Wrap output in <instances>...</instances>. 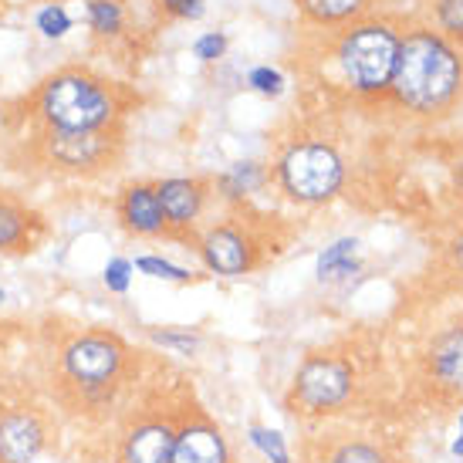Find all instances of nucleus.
Masks as SVG:
<instances>
[{"label":"nucleus","mask_w":463,"mask_h":463,"mask_svg":"<svg viewBox=\"0 0 463 463\" xmlns=\"http://www.w3.org/2000/svg\"><path fill=\"white\" fill-rule=\"evenodd\" d=\"M31 116L41 122V129H112L122 126L126 95L116 81L71 65L41 81L38 91L31 95Z\"/></svg>","instance_id":"1"},{"label":"nucleus","mask_w":463,"mask_h":463,"mask_svg":"<svg viewBox=\"0 0 463 463\" xmlns=\"http://www.w3.org/2000/svg\"><path fill=\"white\" fill-rule=\"evenodd\" d=\"M132 369L129 345L116 332L89 328L71 335L58 352V386L71 406H109Z\"/></svg>","instance_id":"2"},{"label":"nucleus","mask_w":463,"mask_h":463,"mask_svg":"<svg viewBox=\"0 0 463 463\" xmlns=\"http://www.w3.org/2000/svg\"><path fill=\"white\" fill-rule=\"evenodd\" d=\"M460 58L447 41L433 31H412L399 41L389 89L416 112H437L460 91Z\"/></svg>","instance_id":"3"},{"label":"nucleus","mask_w":463,"mask_h":463,"mask_svg":"<svg viewBox=\"0 0 463 463\" xmlns=\"http://www.w3.org/2000/svg\"><path fill=\"white\" fill-rule=\"evenodd\" d=\"M122 126L89 132L41 129L34 139V159L61 176H99L122 159Z\"/></svg>","instance_id":"4"},{"label":"nucleus","mask_w":463,"mask_h":463,"mask_svg":"<svg viewBox=\"0 0 463 463\" xmlns=\"http://www.w3.org/2000/svg\"><path fill=\"white\" fill-rule=\"evenodd\" d=\"M399 38L389 24H355L338 44V65L359 91H383L396 71Z\"/></svg>","instance_id":"5"},{"label":"nucleus","mask_w":463,"mask_h":463,"mask_svg":"<svg viewBox=\"0 0 463 463\" xmlns=\"http://www.w3.org/2000/svg\"><path fill=\"white\" fill-rule=\"evenodd\" d=\"M281 190L298 203H325L342 190V156L325 142H298L278 163Z\"/></svg>","instance_id":"6"},{"label":"nucleus","mask_w":463,"mask_h":463,"mask_svg":"<svg viewBox=\"0 0 463 463\" xmlns=\"http://www.w3.org/2000/svg\"><path fill=\"white\" fill-rule=\"evenodd\" d=\"M355 386V375L352 365L345 359H335V355H311L301 362V369L295 375V386H291V402L308 416H322L332 412L338 406H345Z\"/></svg>","instance_id":"7"},{"label":"nucleus","mask_w":463,"mask_h":463,"mask_svg":"<svg viewBox=\"0 0 463 463\" xmlns=\"http://www.w3.org/2000/svg\"><path fill=\"white\" fill-rule=\"evenodd\" d=\"M200 258L220 278H241L258 264V241L237 223H220L200 237Z\"/></svg>","instance_id":"8"},{"label":"nucleus","mask_w":463,"mask_h":463,"mask_svg":"<svg viewBox=\"0 0 463 463\" xmlns=\"http://www.w3.org/2000/svg\"><path fill=\"white\" fill-rule=\"evenodd\" d=\"M176 443V423L166 416H142L122 430L116 447L118 463H169Z\"/></svg>","instance_id":"9"},{"label":"nucleus","mask_w":463,"mask_h":463,"mask_svg":"<svg viewBox=\"0 0 463 463\" xmlns=\"http://www.w3.org/2000/svg\"><path fill=\"white\" fill-rule=\"evenodd\" d=\"M48 447V423L38 410H11L0 416V463H34Z\"/></svg>","instance_id":"10"},{"label":"nucleus","mask_w":463,"mask_h":463,"mask_svg":"<svg viewBox=\"0 0 463 463\" xmlns=\"http://www.w3.org/2000/svg\"><path fill=\"white\" fill-rule=\"evenodd\" d=\"M116 213L122 231L142 241H156V237H169L163 206L156 196V183H129L116 200Z\"/></svg>","instance_id":"11"},{"label":"nucleus","mask_w":463,"mask_h":463,"mask_svg":"<svg viewBox=\"0 0 463 463\" xmlns=\"http://www.w3.org/2000/svg\"><path fill=\"white\" fill-rule=\"evenodd\" d=\"M156 196L163 206L169 233H186L196 227L206 203V183L196 176H173V180L156 183Z\"/></svg>","instance_id":"12"},{"label":"nucleus","mask_w":463,"mask_h":463,"mask_svg":"<svg viewBox=\"0 0 463 463\" xmlns=\"http://www.w3.org/2000/svg\"><path fill=\"white\" fill-rule=\"evenodd\" d=\"M169 463H233V453L220 426L196 416L176 426V443H173Z\"/></svg>","instance_id":"13"},{"label":"nucleus","mask_w":463,"mask_h":463,"mask_svg":"<svg viewBox=\"0 0 463 463\" xmlns=\"http://www.w3.org/2000/svg\"><path fill=\"white\" fill-rule=\"evenodd\" d=\"M41 217L21 200L0 194V254H27L41 237Z\"/></svg>","instance_id":"14"},{"label":"nucleus","mask_w":463,"mask_h":463,"mask_svg":"<svg viewBox=\"0 0 463 463\" xmlns=\"http://www.w3.org/2000/svg\"><path fill=\"white\" fill-rule=\"evenodd\" d=\"M430 375L443 392L463 396V325L443 332L430 348Z\"/></svg>","instance_id":"15"},{"label":"nucleus","mask_w":463,"mask_h":463,"mask_svg":"<svg viewBox=\"0 0 463 463\" xmlns=\"http://www.w3.org/2000/svg\"><path fill=\"white\" fill-rule=\"evenodd\" d=\"M355 250H359V241H335L332 247H325L322 258H318V281H342L355 270Z\"/></svg>","instance_id":"16"},{"label":"nucleus","mask_w":463,"mask_h":463,"mask_svg":"<svg viewBox=\"0 0 463 463\" xmlns=\"http://www.w3.org/2000/svg\"><path fill=\"white\" fill-rule=\"evenodd\" d=\"M298 7L315 24H342L365 7V0H298Z\"/></svg>","instance_id":"17"},{"label":"nucleus","mask_w":463,"mask_h":463,"mask_svg":"<svg viewBox=\"0 0 463 463\" xmlns=\"http://www.w3.org/2000/svg\"><path fill=\"white\" fill-rule=\"evenodd\" d=\"M260 183H264V169H260L258 163H237L231 173L220 176V186H223V194L231 196V200H241V196L254 194Z\"/></svg>","instance_id":"18"},{"label":"nucleus","mask_w":463,"mask_h":463,"mask_svg":"<svg viewBox=\"0 0 463 463\" xmlns=\"http://www.w3.org/2000/svg\"><path fill=\"white\" fill-rule=\"evenodd\" d=\"M247 439H250V447L264 453L270 463H291V453H288L284 437L278 433V430H268V426H250V430H247Z\"/></svg>","instance_id":"19"},{"label":"nucleus","mask_w":463,"mask_h":463,"mask_svg":"<svg viewBox=\"0 0 463 463\" xmlns=\"http://www.w3.org/2000/svg\"><path fill=\"white\" fill-rule=\"evenodd\" d=\"M328 463H389V457L375 443H365V439H348L338 450H332Z\"/></svg>","instance_id":"20"},{"label":"nucleus","mask_w":463,"mask_h":463,"mask_svg":"<svg viewBox=\"0 0 463 463\" xmlns=\"http://www.w3.org/2000/svg\"><path fill=\"white\" fill-rule=\"evenodd\" d=\"M89 14H91L95 34L109 38V34H118V31H122V7H118L116 0H91Z\"/></svg>","instance_id":"21"},{"label":"nucleus","mask_w":463,"mask_h":463,"mask_svg":"<svg viewBox=\"0 0 463 463\" xmlns=\"http://www.w3.org/2000/svg\"><path fill=\"white\" fill-rule=\"evenodd\" d=\"M149 338H153L156 345L173 348V352H180V355H194L196 348H200V335L190 332V328H163V332L153 328Z\"/></svg>","instance_id":"22"},{"label":"nucleus","mask_w":463,"mask_h":463,"mask_svg":"<svg viewBox=\"0 0 463 463\" xmlns=\"http://www.w3.org/2000/svg\"><path fill=\"white\" fill-rule=\"evenodd\" d=\"M136 268L142 270V274H149V278H163V281H190L194 274L190 270L176 268V264H169V260L163 258H153V254H146V258L136 260Z\"/></svg>","instance_id":"23"},{"label":"nucleus","mask_w":463,"mask_h":463,"mask_svg":"<svg viewBox=\"0 0 463 463\" xmlns=\"http://www.w3.org/2000/svg\"><path fill=\"white\" fill-rule=\"evenodd\" d=\"M102 281L112 295H126V291H129V284H132V260L112 258L102 270Z\"/></svg>","instance_id":"24"},{"label":"nucleus","mask_w":463,"mask_h":463,"mask_svg":"<svg viewBox=\"0 0 463 463\" xmlns=\"http://www.w3.org/2000/svg\"><path fill=\"white\" fill-rule=\"evenodd\" d=\"M38 27L44 38H61V34H68V27H71V17L65 14L61 4H52V7H44L38 14Z\"/></svg>","instance_id":"25"},{"label":"nucleus","mask_w":463,"mask_h":463,"mask_svg":"<svg viewBox=\"0 0 463 463\" xmlns=\"http://www.w3.org/2000/svg\"><path fill=\"white\" fill-rule=\"evenodd\" d=\"M437 21L450 34L463 38V0H437Z\"/></svg>","instance_id":"26"},{"label":"nucleus","mask_w":463,"mask_h":463,"mask_svg":"<svg viewBox=\"0 0 463 463\" xmlns=\"http://www.w3.org/2000/svg\"><path fill=\"white\" fill-rule=\"evenodd\" d=\"M247 85L254 91H260V95H281L284 78H281V71H274V68H254L250 78H247Z\"/></svg>","instance_id":"27"},{"label":"nucleus","mask_w":463,"mask_h":463,"mask_svg":"<svg viewBox=\"0 0 463 463\" xmlns=\"http://www.w3.org/2000/svg\"><path fill=\"white\" fill-rule=\"evenodd\" d=\"M223 48H227V38H223V34H203V38L194 44V52L200 61H217L220 54H223Z\"/></svg>","instance_id":"28"},{"label":"nucleus","mask_w":463,"mask_h":463,"mask_svg":"<svg viewBox=\"0 0 463 463\" xmlns=\"http://www.w3.org/2000/svg\"><path fill=\"white\" fill-rule=\"evenodd\" d=\"M159 4L173 17H200L203 14V0H159Z\"/></svg>","instance_id":"29"},{"label":"nucleus","mask_w":463,"mask_h":463,"mask_svg":"<svg viewBox=\"0 0 463 463\" xmlns=\"http://www.w3.org/2000/svg\"><path fill=\"white\" fill-rule=\"evenodd\" d=\"M453 254H457V264L463 268V233L457 237V244H453Z\"/></svg>","instance_id":"30"},{"label":"nucleus","mask_w":463,"mask_h":463,"mask_svg":"<svg viewBox=\"0 0 463 463\" xmlns=\"http://www.w3.org/2000/svg\"><path fill=\"white\" fill-rule=\"evenodd\" d=\"M453 453H463V410H460V439L453 443Z\"/></svg>","instance_id":"31"},{"label":"nucleus","mask_w":463,"mask_h":463,"mask_svg":"<svg viewBox=\"0 0 463 463\" xmlns=\"http://www.w3.org/2000/svg\"><path fill=\"white\" fill-rule=\"evenodd\" d=\"M457 180H460V186H463V166H460V173H457Z\"/></svg>","instance_id":"32"},{"label":"nucleus","mask_w":463,"mask_h":463,"mask_svg":"<svg viewBox=\"0 0 463 463\" xmlns=\"http://www.w3.org/2000/svg\"><path fill=\"white\" fill-rule=\"evenodd\" d=\"M4 301H7V295H4V291H0V305H4Z\"/></svg>","instance_id":"33"}]
</instances>
